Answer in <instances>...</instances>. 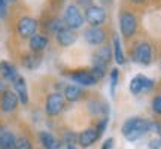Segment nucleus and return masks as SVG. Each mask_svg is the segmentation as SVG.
Instances as JSON below:
<instances>
[{
  "instance_id": "nucleus-1",
  "label": "nucleus",
  "mask_w": 161,
  "mask_h": 149,
  "mask_svg": "<svg viewBox=\"0 0 161 149\" xmlns=\"http://www.w3.org/2000/svg\"><path fill=\"white\" fill-rule=\"evenodd\" d=\"M149 131V121L143 118H130L122 124V134L130 142H134Z\"/></svg>"
},
{
  "instance_id": "nucleus-2",
  "label": "nucleus",
  "mask_w": 161,
  "mask_h": 149,
  "mask_svg": "<svg viewBox=\"0 0 161 149\" xmlns=\"http://www.w3.org/2000/svg\"><path fill=\"white\" fill-rule=\"evenodd\" d=\"M64 24L70 30L80 29L84 25V15L80 14L78 6L69 5L66 8V11H64Z\"/></svg>"
},
{
  "instance_id": "nucleus-3",
  "label": "nucleus",
  "mask_w": 161,
  "mask_h": 149,
  "mask_svg": "<svg viewBox=\"0 0 161 149\" xmlns=\"http://www.w3.org/2000/svg\"><path fill=\"white\" fill-rule=\"evenodd\" d=\"M119 29L124 37H131L137 30V19L130 11H122L119 14Z\"/></svg>"
},
{
  "instance_id": "nucleus-4",
  "label": "nucleus",
  "mask_w": 161,
  "mask_h": 149,
  "mask_svg": "<svg viewBox=\"0 0 161 149\" xmlns=\"http://www.w3.org/2000/svg\"><path fill=\"white\" fill-rule=\"evenodd\" d=\"M64 103H66V98H64L63 94H60V92L49 94L48 98H46V104H45L46 113L49 115V116H57L64 109Z\"/></svg>"
},
{
  "instance_id": "nucleus-5",
  "label": "nucleus",
  "mask_w": 161,
  "mask_h": 149,
  "mask_svg": "<svg viewBox=\"0 0 161 149\" xmlns=\"http://www.w3.org/2000/svg\"><path fill=\"white\" fill-rule=\"evenodd\" d=\"M133 60L136 63H140L143 66H148L152 61V46L148 42H142L139 43L134 51H133Z\"/></svg>"
},
{
  "instance_id": "nucleus-6",
  "label": "nucleus",
  "mask_w": 161,
  "mask_h": 149,
  "mask_svg": "<svg viewBox=\"0 0 161 149\" xmlns=\"http://www.w3.org/2000/svg\"><path fill=\"white\" fill-rule=\"evenodd\" d=\"M85 19L91 27H98L106 21V11L100 6H90L85 9Z\"/></svg>"
},
{
  "instance_id": "nucleus-7",
  "label": "nucleus",
  "mask_w": 161,
  "mask_h": 149,
  "mask_svg": "<svg viewBox=\"0 0 161 149\" xmlns=\"http://www.w3.org/2000/svg\"><path fill=\"white\" fill-rule=\"evenodd\" d=\"M154 86V80L149 79V78H146L143 74H137V76H134L130 82V91L134 94V96H137L140 94L142 91H148Z\"/></svg>"
},
{
  "instance_id": "nucleus-8",
  "label": "nucleus",
  "mask_w": 161,
  "mask_h": 149,
  "mask_svg": "<svg viewBox=\"0 0 161 149\" xmlns=\"http://www.w3.org/2000/svg\"><path fill=\"white\" fill-rule=\"evenodd\" d=\"M100 134L98 131L94 128V127H90V128H85L82 133H79L78 136V143L82 146V148H90L91 145H94L98 140Z\"/></svg>"
},
{
  "instance_id": "nucleus-9",
  "label": "nucleus",
  "mask_w": 161,
  "mask_h": 149,
  "mask_svg": "<svg viewBox=\"0 0 161 149\" xmlns=\"http://www.w3.org/2000/svg\"><path fill=\"white\" fill-rule=\"evenodd\" d=\"M70 79L82 86H92L97 84V79L88 70H76L73 73H70Z\"/></svg>"
},
{
  "instance_id": "nucleus-10",
  "label": "nucleus",
  "mask_w": 161,
  "mask_h": 149,
  "mask_svg": "<svg viewBox=\"0 0 161 149\" xmlns=\"http://www.w3.org/2000/svg\"><path fill=\"white\" fill-rule=\"evenodd\" d=\"M36 29H37V23H36L35 18L23 17L18 23V31L23 37H31L35 35Z\"/></svg>"
},
{
  "instance_id": "nucleus-11",
  "label": "nucleus",
  "mask_w": 161,
  "mask_h": 149,
  "mask_svg": "<svg viewBox=\"0 0 161 149\" xmlns=\"http://www.w3.org/2000/svg\"><path fill=\"white\" fill-rule=\"evenodd\" d=\"M18 96L14 91H5L0 97V109L3 112H12L18 106Z\"/></svg>"
},
{
  "instance_id": "nucleus-12",
  "label": "nucleus",
  "mask_w": 161,
  "mask_h": 149,
  "mask_svg": "<svg viewBox=\"0 0 161 149\" xmlns=\"http://www.w3.org/2000/svg\"><path fill=\"white\" fill-rule=\"evenodd\" d=\"M85 40L90 45H102L106 40V33L100 27H90L85 30Z\"/></svg>"
},
{
  "instance_id": "nucleus-13",
  "label": "nucleus",
  "mask_w": 161,
  "mask_h": 149,
  "mask_svg": "<svg viewBox=\"0 0 161 149\" xmlns=\"http://www.w3.org/2000/svg\"><path fill=\"white\" fill-rule=\"evenodd\" d=\"M112 58H114V55H112L110 46L103 45L92 54V66L94 64H106L108 66V63H109Z\"/></svg>"
},
{
  "instance_id": "nucleus-14",
  "label": "nucleus",
  "mask_w": 161,
  "mask_h": 149,
  "mask_svg": "<svg viewBox=\"0 0 161 149\" xmlns=\"http://www.w3.org/2000/svg\"><path fill=\"white\" fill-rule=\"evenodd\" d=\"M14 88H15V94L18 96V100L23 104H27V102H29V92H27V84H25L23 76H18L15 79Z\"/></svg>"
},
{
  "instance_id": "nucleus-15",
  "label": "nucleus",
  "mask_w": 161,
  "mask_h": 149,
  "mask_svg": "<svg viewBox=\"0 0 161 149\" xmlns=\"http://www.w3.org/2000/svg\"><path fill=\"white\" fill-rule=\"evenodd\" d=\"M57 40L58 43L61 46H70L75 43L76 40V33L73 31V30L67 29V27H64L63 30H60L57 33Z\"/></svg>"
},
{
  "instance_id": "nucleus-16",
  "label": "nucleus",
  "mask_w": 161,
  "mask_h": 149,
  "mask_svg": "<svg viewBox=\"0 0 161 149\" xmlns=\"http://www.w3.org/2000/svg\"><path fill=\"white\" fill-rule=\"evenodd\" d=\"M0 74L3 76V79L9 80V82H15V79L19 76L17 69L11 63H8V61H2L0 63Z\"/></svg>"
},
{
  "instance_id": "nucleus-17",
  "label": "nucleus",
  "mask_w": 161,
  "mask_h": 149,
  "mask_svg": "<svg viewBox=\"0 0 161 149\" xmlns=\"http://www.w3.org/2000/svg\"><path fill=\"white\" fill-rule=\"evenodd\" d=\"M48 46V37L43 35H33L30 37V49L33 52L43 51Z\"/></svg>"
},
{
  "instance_id": "nucleus-18",
  "label": "nucleus",
  "mask_w": 161,
  "mask_h": 149,
  "mask_svg": "<svg viewBox=\"0 0 161 149\" xmlns=\"http://www.w3.org/2000/svg\"><path fill=\"white\" fill-rule=\"evenodd\" d=\"M39 140H40V145H42L45 149H58V140L52 136L51 133L40 131L39 133Z\"/></svg>"
},
{
  "instance_id": "nucleus-19",
  "label": "nucleus",
  "mask_w": 161,
  "mask_h": 149,
  "mask_svg": "<svg viewBox=\"0 0 161 149\" xmlns=\"http://www.w3.org/2000/svg\"><path fill=\"white\" fill-rule=\"evenodd\" d=\"M17 143L15 134L11 131H2L0 133V149H14Z\"/></svg>"
},
{
  "instance_id": "nucleus-20",
  "label": "nucleus",
  "mask_w": 161,
  "mask_h": 149,
  "mask_svg": "<svg viewBox=\"0 0 161 149\" xmlns=\"http://www.w3.org/2000/svg\"><path fill=\"white\" fill-rule=\"evenodd\" d=\"M82 97V90L78 85H67L64 88V98L67 102H78Z\"/></svg>"
},
{
  "instance_id": "nucleus-21",
  "label": "nucleus",
  "mask_w": 161,
  "mask_h": 149,
  "mask_svg": "<svg viewBox=\"0 0 161 149\" xmlns=\"http://www.w3.org/2000/svg\"><path fill=\"white\" fill-rule=\"evenodd\" d=\"M114 54H115V61L118 64H124L125 57H124V52L121 48V42L118 36H114Z\"/></svg>"
},
{
  "instance_id": "nucleus-22",
  "label": "nucleus",
  "mask_w": 161,
  "mask_h": 149,
  "mask_svg": "<svg viewBox=\"0 0 161 149\" xmlns=\"http://www.w3.org/2000/svg\"><path fill=\"white\" fill-rule=\"evenodd\" d=\"M23 64H24V67L33 70L40 64V57L39 55H35V54H31V55H25L24 60H23Z\"/></svg>"
},
{
  "instance_id": "nucleus-23",
  "label": "nucleus",
  "mask_w": 161,
  "mask_h": 149,
  "mask_svg": "<svg viewBox=\"0 0 161 149\" xmlns=\"http://www.w3.org/2000/svg\"><path fill=\"white\" fill-rule=\"evenodd\" d=\"M106 64H94L91 69V74L96 78V79H102V78H104V74H106Z\"/></svg>"
},
{
  "instance_id": "nucleus-24",
  "label": "nucleus",
  "mask_w": 161,
  "mask_h": 149,
  "mask_svg": "<svg viewBox=\"0 0 161 149\" xmlns=\"http://www.w3.org/2000/svg\"><path fill=\"white\" fill-rule=\"evenodd\" d=\"M118 76H119V70L114 69L110 72V96L115 97V88H116V82H118Z\"/></svg>"
},
{
  "instance_id": "nucleus-25",
  "label": "nucleus",
  "mask_w": 161,
  "mask_h": 149,
  "mask_svg": "<svg viewBox=\"0 0 161 149\" xmlns=\"http://www.w3.org/2000/svg\"><path fill=\"white\" fill-rule=\"evenodd\" d=\"M64 27H66V24H64L61 19H52L51 23L48 24V29L51 30L52 33H55V35H57L60 30H63Z\"/></svg>"
},
{
  "instance_id": "nucleus-26",
  "label": "nucleus",
  "mask_w": 161,
  "mask_h": 149,
  "mask_svg": "<svg viewBox=\"0 0 161 149\" xmlns=\"http://www.w3.org/2000/svg\"><path fill=\"white\" fill-rule=\"evenodd\" d=\"M14 149H31V143L27 137H19L17 139V143Z\"/></svg>"
},
{
  "instance_id": "nucleus-27",
  "label": "nucleus",
  "mask_w": 161,
  "mask_h": 149,
  "mask_svg": "<svg viewBox=\"0 0 161 149\" xmlns=\"http://www.w3.org/2000/svg\"><path fill=\"white\" fill-rule=\"evenodd\" d=\"M152 110L154 113L161 115V96H155L152 98Z\"/></svg>"
},
{
  "instance_id": "nucleus-28",
  "label": "nucleus",
  "mask_w": 161,
  "mask_h": 149,
  "mask_svg": "<svg viewBox=\"0 0 161 149\" xmlns=\"http://www.w3.org/2000/svg\"><path fill=\"white\" fill-rule=\"evenodd\" d=\"M106 125H108V116H103L102 119H100V122H98V125L96 127V130L98 131V134L102 136L104 133V130H106Z\"/></svg>"
},
{
  "instance_id": "nucleus-29",
  "label": "nucleus",
  "mask_w": 161,
  "mask_h": 149,
  "mask_svg": "<svg viewBox=\"0 0 161 149\" xmlns=\"http://www.w3.org/2000/svg\"><path fill=\"white\" fill-rule=\"evenodd\" d=\"M149 130H154L161 134V122H149Z\"/></svg>"
},
{
  "instance_id": "nucleus-30",
  "label": "nucleus",
  "mask_w": 161,
  "mask_h": 149,
  "mask_svg": "<svg viewBox=\"0 0 161 149\" xmlns=\"http://www.w3.org/2000/svg\"><path fill=\"white\" fill-rule=\"evenodd\" d=\"M161 148V139H155V140H151L149 149H160Z\"/></svg>"
},
{
  "instance_id": "nucleus-31",
  "label": "nucleus",
  "mask_w": 161,
  "mask_h": 149,
  "mask_svg": "<svg viewBox=\"0 0 161 149\" xmlns=\"http://www.w3.org/2000/svg\"><path fill=\"white\" fill-rule=\"evenodd\" d=\"M112 146H114V139L109 137L106 139L103 142V146H102V149H112Z\"/></svg>"
},
{
  "instance_id": "nucleus-32",
  "label": "nucleus",
  "mask_w": 161,
  "mask_h": 149,
  "mask_svg": "<svg viewBox=\"0 0 161 149\" xmlns=\"http://www.w3.org/2000/svg\"><path fill=\"white\" fill-rule=\"evenodd\" d=\"M6 3H8V0H0V17L6 15Z\"/></svg>"
},
{
  "instance_id": "nucleus-33",
  "label": "nucleus",
  "mask_w": 161,
  "mask_h": 149,
  "mask_svg": "<svg viewBox=\"0 0 161 149\" xmlns=\"http://www.w3.org/2000/svg\"><path fill=\"white\" fill-rule=\"evenodd\" d=\"M79 2L80 6H84V8H90V6H92V0H78Z\"/></svg>"
},
{
  "instance_id": "nucleus-34",
  "label": "nucleus",
  "mask_w": 161,
  "mask_h": 149,
  "mask_svg": "<svg viewBox=\"0 0 161 149\" xmlns=\"http://www.w3.org/2000/svg\"><path fill=\"white\" fill-rule=\"evenodd\" d=\"M5 91H8V90H6V82L3 79H0V92L3 94Z\"/></svg>"
},
{
  "instance_id": "nucleus-35",
  "label": "nucleus",
  "mask_w": 161,
  "mask_h": 149,
  "mask_svg": "<svg viewBox=\"0 0 161 149\" xmlns=\"http://www.w3.org/2000/svg\"><path fill=\"white\" fill-rule=\"evenodd\" d=\"M130 2H133V3H136V5H142V3H146L148 0H130Z\"/></svg>"
},
{
  "instance_id": "nucleus-36",
  "label": "nucleus",
  "mask_w": 161,
  "mask_h": 149,
  "mask_svg": "<svg viewBox=\"0 0 161 149\" xmlns=\"http://www.w3.org/2000/svg\"><path fill=\"white\" fill-rule=\"evenodd\" d=\"M67 149H76L73 145H67Z\"/></svg>"
},
{
  "instance_id": "nucleus-37",
  "label": "nucleus",
  "mask_w": 161,
  "mask_h": 149,
  "mask_svg": "<svg viewBox=\"0 0 161 149\" xmlns=\"http://www.w3.org/2000/svg\"><path fill=\"white\" fill-rule=\"evenodd\" d=\"M9 2H14V0H9Z\"/></svg>"
}]
</instances>
